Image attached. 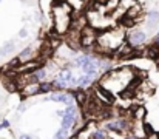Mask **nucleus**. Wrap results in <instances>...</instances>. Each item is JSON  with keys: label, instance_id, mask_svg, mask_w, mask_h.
I'll return each mask as SVG.
<instances>
[{"label": "nucleus", "instance_id": "obj_8", "mask_svg": "<svg viewBox=\"0 0 159 139\" xmlns=\"http://www.w3.org/2000/svg\"><path fill=\"white\" fill-rule=\"evenodd\" d=\"M91 82H93V77H91V76L84 74V76L77 77V87H87V85H90Z\"/></svg>", "mask_w": 159, "mask_h": 139}, {"label": "nucleus", "instance_id": "obj_20", "mask_svg": "<svg viewBox=\"0 0 159 139\" xmlns=\"http://www.w3.org/2000/svg\"><path fill=\"white\" fill-rule=\"evenodd\" d=\"M0 2H2V0H0Z\"/></svg>", "mask_w": 159, "mask_h": 139}, {"label": "nucleus", "instance_id": "obj_18", "mask_svg": "<svg viewBox=\"0 0 159 139\" xmlns=\"http://www.w3.org/2000/svg\"><path fill=\"white\" fill-rule=\"evenodd\" d=\"M5 127H9V121H6V119H5V121L0 124V130H3Z\"/></svg>", "mask_w": 159, "mask_h": 139}, {"label": "nucleus", "instance_id": "obj_14", "mask_svg": "<svg viewBox=\"0 0 159 139\" xmlns=\"http://www.w3.org/2000/svg\"><path fill=\"white\" fill-rule=\"evenodd\" d=\"M91 139H105V135H104V132H94L93 133V136H91Z\"/></svg>", "mask_w": 159, "mask_h": 139}, {"label": "nucleus", "instance_id": "obj_19", "mask_svg": "<svg viewBox=\"0 0 159 139\" xmlns=\"http://www.w3.org/2000/svg\"><path fill=\"white\" fill-rule=\"evenodd\" d=\"M63 114H65V111H63V110H59V111H57V116H59V118H62Z\"/></svg>", "mask_w": 159, "mask_h": 139}, {"label": "nucleus", "instance_id": "obj_11", "mask_svg": "<svg viewBox=\"0 0 159 139\" xmlns=\"http://www.w3.org/2000/svg\"><path fill=\"white\" fill-rule=\"evenodd\" d=\"M33 76H34V79L39 82V81H42V79H45V77H47V71L42 68V70H39V71L33 73Z\"/></svg>", "mask_w": 159, "mask_h": 139}, {"label": "nucleus", "instance_id": "obj_1", "mask_svg": "<svg viewBox=\"0 0 159 139\" xmlns=\"http://www.w3.org/2000/svg\"><path fill=\"white\" fill-rule=\"evenodd\" d=\"M147 40V33L142 30H136L128 36V44L131 46H139Z\"/></svg>", "mask_w": 159, "mask_h": 139}, {"label": "nucleus", "instance_id": "obj_2", "mask_svg": "<svg viewBox=\"0 0 159 139\" xmlns=\"http://www.w3.org/2000/svg\"><path fill=\"white\" fill-rule=\"evenodd\" d=\"M147 25L148 28H156L159 25V11L153 9L147 14Z\"/></svg>", "mask_w": 159, "mask_h": 139}, {"label": "nucleus", "instance_id": "obj_16", "mask_svg": "<svg viewBox=\"0 0 159 139\" xmlns=\"http://www.w3.org/2000/svg\"><path fill=\"white\" fill-rule=\"evenodd\" d=\"M26 110V105H25V102H22L19 107H17V113H23Z\"/></svg>", "mask_w": 159, "mask_h": 139}, {"label": "nucleus", "instance_id": "obj_4", "mask_svg": "<svg viewBox=\"0 0 159 139\" xmlns=\"http://www.w3.org/2000/svg\"><path fill=\"white\" fill-rule=\"evenodd\" d=\"M60 119H62V127H63V128H71V127L76 124V114H68V113H65Z\"/></svg>", "mask_w": 159, "mask_h": 139}, {"label": "nucleus", "instance_id": "obj_5", "mask_svg": "<svg viewBox=\"0 0 159 139\" xmlns=\"http://www.w3.org/2000/svg\"><path fill=\"white\" fill-rule=\"evenodd\" d=\"M50 99L54 100V102H62V104H65V105L71 104V102H70V96L65 94V93H53V94L50 96Z\"/></svg>", "mask_w": 159, "mask_h": 139}, {"label": "nucleus", "instance_id": "obj_17", "mask_svg": "<svg viewBox=\"0 0 159 139\" xmlns=\"http://www.w3.org/2000/svg\"><path fill=\"white\" fill-rule=\"evenodd\" d=\"M19 139H34V138H33L30 133H20V135H19Z\"/></svg>", "mask_w": 159, "mask_h": 139}, {"label": "nucleus", "instance_id": "obj_12", "mask_svg": "<svg viewBox=\"0 0 159 139\" xmlns=\"http://www.w3.org/2000/svg\"><path fill=\"white\" fill-rule=\"evenodd\" d=\"M51 84H42L40 87H37V93H50L51 91Z\"/></svg>", "mask_w": 159, "mask_h": 139}, {"label": "nucleus", "instance_id": "obj_9", "mask_svg": "<svg viewBox=\"0 0 159 139\" xmlns=\"http://www.w3.org/2000/svg\"><path fill=\"white\" fill-rule=\"evenodd\" d=\"M31 54H33V48H31V46H26V48H23V49L20 51L19 60H28V59L31 57Z\"/></svg>", "mask_w": 159, "mask_h": 139}, {"label": "nucleus", "instance_id": "obj_13", "mask_svg": "<svg viewBox=\"0 0 159 139\" xmlns=\"http://www.w3.org/2000/svg\"><path fill=\"white\" fill-rule=\"evenodd\" d=\"M65 113H68V114H76V107L73 105V104H68L66 105V108L63 110Z\"/></svg>", "mask_w": 159, "mask_h": 139}, {"label": "nucleus", "instance_id": "obj_7", "mask_svg": "<svg viewBox=\"0 0 159 139\" xmlns=\"http://www.w3.org/2000/svg\"><path fill=\"white\" fill-rule=\"evenodd\" d=\"M71 77H73V73H71V70H70V68H62V70H60V73H59V77H57V79L68 82Z\"/></svg>", "mask_w": 159, "mask_h": 139}, {"label": "nucleus", "instance_id": "obj_15", "mask_svg": "<svg viewBox=\"0 0 159 139\" xmlns=\"http://www.w3.org/2000/svg\"><path fill=\"white\" fill-rule=\"evenodd\" d=\"M19 37H22V39H25V37H28V30L23 26V28H20V31H19Z\"/></svg>", "mask_w": 159, "mask_h": 139}, {"label": "nucleus", "instance_id": "obj_6", "mask_svg": "<svg viewBox=\"0 0 159 139\" xmlns=\"http://www.w3.org/2000/svg\"><path fill=\"white\" fill-rule=\"evenodd\" d=\"M108 130H113V132H119L125 127V122L124 121H114V122H108L105 125Z\"/></svg>", "mask_w": 159, "mask_h": 139}, {"label": "nucleus", "instance_id": "obj_3", "mask_svg": "<svg viewBox=\"0 0 159 139\" xmlns=\"http://www.w3.org/2000/svg\"><path fill=\"white\" fill-rule=\"evenodd\" d=\"M14 49H16V44H14V40H8V42H5L3 45L0 46V57H5V56L11 54Z\"/></svg>", "mask_w": 159, "mask_h": 139}, {"label": "nucleus", "instance_id": "obj_10", "mask_svg": "<svg viewBox=\"0 0 159 139\" xmlns=\"http://www.w3.org/2000/svg\"><path fill=\"white\" fill-rule=\"evenodd\" d=\"M68 128H63V127H60L57 132H56V135H54V139H66L68 138Z\"/></svg>", "mask_w": 159, "mask_h": 139}]
</instances>
